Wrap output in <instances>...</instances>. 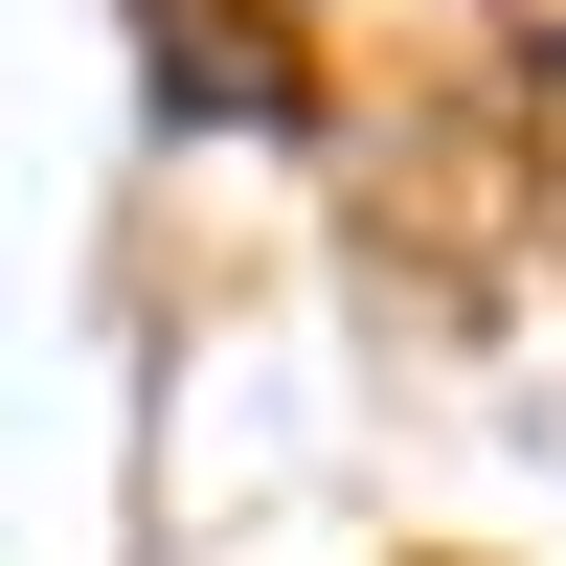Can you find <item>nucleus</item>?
Instances as JSON below:
<instances>
[{"label":"nucleus","instance_id":"f257e3e1","mask_svg":"<svg viewBox=\"0 0 566 566\" xmlns=\"http://www.w3.org/2000/svg\"><path fill=\"white\" fill-rule=\"evenodd\" d=\"M159 69H181V91H227V114H295V45H272L250 0H159Z\"/></svg>","mask_w":566,"mask_h":566},{"label":"nucleus","instance_id":"f03ea898","mask_svg":"<svg viewBox=\"0 0 566 566\" xmlns=\"http://www.w3.org/2000/svg\"><path fill=\"white\" fill-rule=\"evenodd\" d=\"M522 45H544V181H566V0H522Z\"/></svg>","mask_w":566,"mask_h":566}]
</instances>
